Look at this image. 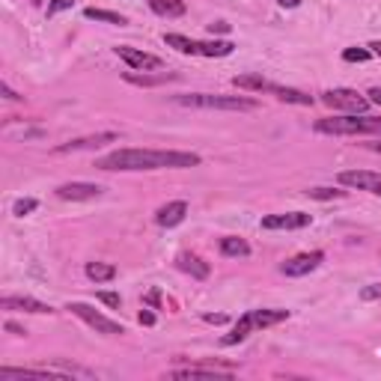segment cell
Returning a JSON list of instances; mask_svg holds the SVG:
<instances>
[{
  "label": "cell",
  "instance_id": "cell-1",
  "mask_svg": "<svg viewBox=\"0 0 381 381\" xmlns=\"http://www.w3.org/2000/svg\"><path fill=\"white\" fill-rule=\"evenodd\" d=\"M197 152H179V149H117L95 161L98 170L108 173H137V170H188L200 167Z\"/></svg>",
  "mask_w": 381,
  "mask_h": 381
},
{
  "label": "cell",
  "instance_id": "cell-2",
  "mask_svg": "<svg viewBox=\"0 0 381 381\" xmlns=\"http://www.w3.org/2000/svg\"><path fill=\"white\" fill-rule=\"evenodd\" d=\"M289 319V310H274V307H259V310H247L239 316V322L233 325V330H229L226 337H221V345H239L244 343L251 334H256V330L262 328H274L280 322H286Z\"/></svg>",
  "mask_w": 381,
  "mask_h": 381
},
{
  "label": "cell",
  "instance_id": "cell-3",
  "mask_svg": "<svg viewBox=\"0 0 381 381\" xmlns=\"http://www.w3.org/2000/svg\"><path fill=\"white\" fill-rule=\"evenodd\" d=\"M313 128L319 135H330V137H370V135H381V120L367 117V113H345V117L316 120Z\"/></svg>",
  "mask_w": 381,
  "mask_h": 381
},
{
  "label": "cell",
  "instance_id": "cell-4",
  "mask_svg": "<svg viewBox=\"0 0 381 381\" xmlns=\"http://www.w3.org/2000/svg\"><path fill=\"white\" fill-rule=\"evenodd\" d=\"M182 108H197V110H256L259 102L251 95H214V93H185L173 98Z\"/></svg>",
  "mask_w": 381,
  "mask_h": 381
},
{
  "label": "cell",
  "instance_id": "cell-5",
  "mask_svg": "<svg viewBox=\"0 0 381 381\" xmlns=\"http://www.w3.org/2000/svg\"><path fill=\"white\" fill-rule=\"evenodd\" d=\"M66 310H69L72 316H78L80 322H87V325L95 330V334H108V337H120V334H125V328H122L120 322L108 319L105 313H98L95 307H90V304H84V301H72Z\"/></svg>",
  "mask_w": 381,
  "mask_h": 381
},
{
  "label": "cell",
  "instance_id": "cell-6",
  "mask_svg": "<svg viewBox=\"0 0 381 381\" xmlns=\"http://www.w3.org/2000/svg\"><path fill=\"white\" fill-rule=\"evenodd\" d=\"M322 105L334 108V110H345V113H367V108L372 105L367 95L349 90V87H340V90H328L322 93Z\"/></svg>",
  "mask_w": 381,
  "mask_h": 381
},
{
  "label": "cell",
  "instance_id": "cell-7",
  "mask_svg": "<svg viewBox=\"0 0 381 381\" xmlns=\"http://www.w3.org/2000/svg\"><path fill=\"white\" fill-rule=\"evenodd\" d=\"M337 179H340V185H345V188L367 191L372 197H381V173H372V170H343Z\"/></svg>",
  "mask_w": 381,
  "mask_h": 381
},
{
  "label": "cell",
  "instance_id": "cell-8",
  "mask_svg": "<svg viewBox=\"0 0 381 381\" xmlns=\"http://www.w3.org/2000/svg\"><path fill=\"white\" fill-rule=\"evenodd\" d=\"M117 54H120V60L128 63V69H135V72H158V69H164V60L161 57L146 54V51H140V48L120 45Z\"/></svg>",
  "mask_w": 381,
  "mask_h": 381
},
{
  "label": "cell",
  "instance_id": "cell-9",
  "mask_svg": "<svg viewBox=\"0 0 381 381\" xmlns=\"http://www.w3.org/2000/svg\"><path fill=\"white\" fill-rule=\"evenodd\" d=\"M322 262H325V254L322 251H310V254H298V256L286 259L283 265H280V271H283L286 277H304L310 271H316Z\"/></svg>",
  "mask_w": 381,
  "mask_h": 381
},
{
  "label": "cell",
  "instance_id": "cell-10",
  "mask_svg": "<svg viewBox=\"0 0 381 381\" xmlns=\"http://www.w3.org/2000/svg\"><path fill=\"white\" fill-rule=\"evenodd\" d=\"M170 378H209V381H218V378H233V370H218V363H188V367H179L170 372Z\"/></svg>",
  "mask_w": 381,
  "mask_h": 381
},
{
  "label": "cell",
  "instance_id": "cell-11",
  "mask_svg": "<svg viewBox=\"0 0 381 381\" xmlns=\"http://www.w3.org/2000/svg\"><path fill=\"white\" fill-rule=\"evenodd\" d=\"M60 200L69 203H84V200H98L102 197V185H93V182H66V185L57 188Z\"/></svg>",
  "mask_w": 381,
  "mask_h": 381
},
{
  "label": "cell",
  "instance_id": "cell-12",
  "mask_svg": "<svg viewBox=\"0 0 381 381\" xmlns=\"http://www.w3.org/2000/svg\"><path fill=\"white\" fill-rule=\"evenodd\" d=\"M4 310H19V313H36V316H45V313H54L51 304L39 301V298H30V295H4L0 301Z\"/></svg>",
  "mask_w": 381,
  "mask_h": 381
},
{
  "label": "cell",
  "instance_id": "cell-13",
  "mask_svg": "<svg viewBox=\"0 0 381 381\" xmlns=\"http://www.w3.org/2000/svg\"><path fill=\"white\" fill-rule=\"evenodd\" d=\"M310 214L307 212H286V214H268V218H262V229H304L310 226Z\"/></svg>",
  "mask_w": 381,
  "mask_h": 381
},
{
  "label": "cell",
  "instance_id": "cell-14",
  "mask_svg": "<svg viewBox=\"0 0 381 381\" xmlns=\"http://www.w3.org/2000/svg\"><path fill=\"white\" fill-rule=\"evenodd\" d=\"M120 135H113V131H102V135H90V137H78V140H69V143H60L54 152L57 155H66V152H84V149H98L105 143H113Z\"/></svg>",
  "mask_w": 381,
  "mask_h": 381
},
{
  "label": "cell",
  "instance_id": "cell-15",
  "mask_svg": "<svg viewBox=\"0 0 381 381\" xmlns=\"http://www.w3.org/2000/svg\"><path fill=\"white\" fill-rule=\"evenodd\" d=\"M185 214H188V203L185 200H173V203L161 206L155 212V224L164 226V229H170V226H179L182 221H185Z\"/></svg>",
  "mask_w": 381,
  "mask_h": 381
},
{
  "label": "cell",
  "instance_id": "cell-16",
  "mask_svg": "<svg viewBox=\"0 0 381 381\" xmlns=\"http://www.w3.org/2000/svg\"><path fill=\"white\" fill-rule=\"evenodd\" d=\"M176 262H179V268L185 271V274H191L194 280H206L209 271H212V268H209V262H203L197 254H179Z\"/></svg>",
  "mask_w": 381,
  "mask_h": 381
},
{
  "label": "cell",
  "instance_id": "cell-17",
  "mask_svg": "<svg viewBox=\"0 0 381 381\" xmlns=\"http://www.w3.org/2000/svg\"><path fill=\"white\" fill-rule=\"evenodd\" d=\"M128 84H135V87H161V84H170V80H176L179 75L176 72H161V75H137V72H125L122 75Z\"/></svg>",
  "mask_w": 381,
  "mask_h": 381
},
{
  "label": "cell",
  "instance_id": "cell-18",
  "mask_svg": "<svg viewBox=\"0 0 381 381\" xmlns=\"http://www.w3.org/2000/svg\"><path fill=\"white\" fill-rule=\"evenodd\" d=\"M0 378L9 381V378H36V381H51V378H69L66 372H51V370H12L4 367L0 370Z\"/></svg>",
  "mask_w": 381,
  "mask_h": 381
},
{
  "label": "cell",
  "instance_id": "cell-19",
  "mask_svg": "<svg viewBox=\"0 0 381 381\" xmlns=\"http://www.w3.org/2000/svg\"><path fill=\"white\" fill-rule=\"evenodd\" d=\"M164 45H167V48H176L179 54L200 57V42H197V39H188V36H182V33H164Z\"/></svg>",
  "mask_w": 381,
  "mask_h": 381
},
{
  "label": "cell",
  "instance_id": "cell-20",
  "mask_svg": "<svg viewBox=\"0 0 381 381\" xmlns=\"http://www.w3.org/2000/svg\"><path fill=\"white\" fill-rule=\"evenodd\" d=\"M233 87L236 90H247V93H268L271 90V80L262 78V75L247 72V75H236L233 78Z\"/></svg>",
  "mask_w": 381,
  "mask_h": 381
},
{
  "label": "cell",
  "instance_id": "cell-21",
  "mask_svg": "<svg viewBox=\"0 0 381 381\" xmlns=\"http://www.w3.org/2000/svg\"><path fill=\"white\" fill-rule=\"evenodd\" d=\"M268 93L277 95L280 102H289V105H301V108H310L313 105V95L301 93V90H292V87H280V84H274V80H271V90Z\"/></svg>",
  "mask_w": 381,
  "mask_h": 381
},
{
  "label": "cell",
  "instance_id": "cell-22",
  "mask_svg": "<svg viewBox=\"0 0 381 381\" xmlns=\"http://www.w3.org/2000/svg\"><path fill=\"white\" fill-rule=\"evenodd\" d=\"M149 9L164 19H182L185 15V0H149Z\"/></svg>",
  "mask_w": 381,
  "mask_h": 381
},
{
  "label": "cell",
  "instance_id": "cell-23",
  "mask_svg": "<svg viewBox=\"0 0 381 381\" xmlns=\"http://www.w3.org/2000/svg\"><path fill=\"white\" fill-rule=\"evenodd\" d=\"M87 277L93 280V283H108V280L117 277V265L110 262H87Z\"/></svg>",
  "mask_w": 381,
  "mask_h": 381
},
{
  "label": "cell",
  "instance_id": "cell-24",
  "mask_svg": "<svg viewBox=\"0 0 381 381\" xmlns=\"http://www.w3.org/2000/svg\"><path fill=\"white\" fill-rule=\"evenodd\" d=\"M84 19H90V21H102V24H117V27H125V24H128L125 15L110 12V9H95V6H87V9H84Z\"/></svg>",
  "mask_w": 381,
  "mask_h": 381
},
{
  "label": "cell",
  "instance_id": "cell-25",
  "mask_svg": "<svg viewBox=\"0 0 381 381\" xmlns=\"http://www.w3.org/2000/svg\"><path fill=\"white\" fill-rule=\"evenodd\" d=\"M221 254L224 256H251V244H247L244 239H239V236H226V239H221Z\"/></svg>",
  "mask_w": 381,
  "mask_h": 381
},
{
  "label": "cell",
  "instance_id": "cell-26",
  "mask_svg": "<svg viewBox=\"0 0 381 381\" xmlns=\"http://www.w3.org/2000/svg\"><path fill=\"white\" fill-rule=\"evenodd\" d=\"M39 209V200H33V197H21V200L12 203V214L15 218H27V214H33Z\"/></svg>",
  "mask_w": 381,
  "mask_h": 381
},
{
  "label": "cell",
  "instance_id": "cell-27",
  "mask_svg": "<svg viewBox=\"0 0 381 381\" xmlns=\"http://www.w3.org/2000/svg\"><path fill=\"white\" fill-rule=\"evenodd\" d=\"M304 194L310 200H340V197H345V191H340V188H310Z\"/></svg>",
  "mask_w": 381,
  "mask_h": 381
},
{
  "label": "cell",
  "instance_id": "cell-28",
  "mask_svg": "<svg viewBox=\"0 0 381 381\" xmlns=\"http://www.w3.org/2000/svg\"><path fill=\"white\" fill-rule=\"evenodd\" d=\"M370 57H372L370 48H345V51H343V60L345 63H367Z\"/></svg>",
  "mask_w": 381,
  "mask_h": 381
},
{
  "label": "cell",
  "instance_id": "cell-29",
  "mask_svg": "<svg viewBox=\"0 0 381 381\" xmlns=\"http://www.w3.org/2000/svg\"><path fill=\"white\" fill-rule=\"evenodd\" d=\"M72 6H75V0H48V19H54L57 12H66Z\"/></svg>",
  "mask_w": 381,
  "mask_h": 381
},
{
  "label": "cell",
  "instance_id": "cell-30",
  "mask_svg": "<svg viewBox=\"0 0 381 381\" xmlns=\"http://www.w3.org/2000/svg\"><path fill=\"white\" fill-rule=\"evenodd\" d=\"M95 298H98V301H102L105 307H113V310H120V304H122V298H120L117 292H98Z\"/></svg>",
  "mask_w": 381,
  "mask_h": 381
},
{
  "label": "cell",
  "instance_id": "cell-31",
  "mask_svg": "<svg viewBox=\"0 0 381 381\" xmlns=\"http://www.w3.org/2000/svg\"><path fill=\"white\" fill-rule=\"evenodd\" d=\"M381 298V283H370L360 289V301H378Z\"/></svg>",
  "mask_w": 381,
  "mask_h": 381
},
{
  "label": "cell",
  "instance_id": "cell-32",
  "mask_svg": "<svg viewBox=\"0 0 381 381\" xmlns=\"http://www.w3.org/2000/svg\"><path fill=\"white\" fill-rule=\"evenodd\" d=\"M203 319H206L209 325H226V322H229V319L224 316V313H206V316H203Z\"/></svg>",
  "mask_w": 381,
  "mask_h": 381
},
{
  "label": "cell",
  "instance_id": "cell-33",
  "mask_svg": "<svg viewBox=\"0 0 381 381\" xmlns=\"http://www.w3.org/2000/svg\"><path fill=\"white\" fill-rule=\"evenodd\" d=\"M0 93H4V98H6V102H19V98H21V95L15 93L9 84H0Z\"/></svg>",
  "mask_w": 381,
  "mask_h": 381
},
{
  "label": "cell",
  "instance_id": "cell-34",
  "mask_svg": "<svg viewBox=\"0 0 381 381\" xmlns=\"http://www.w3.org/2000/svg\"><path fill=\"white\" fill-rule=\"evenodd\" d=\"M137 322H140V325H146V328H152V325H155V313H149V310H140Z\"/></svg>",
  "mask_w": 381,
  "mask_h": 381
},
{
  "label": "cell",
  "instance_id": "cell-35",
  "mask_svg": "<svg viewBox=\"0 0 381 381\" xmlns=\"http://www.w3.org/2000/svg\"><path fill=\"white\" fill-rule=\"evenodd\" d=\"M4 328H6V330H9V334H15V337H24V334H27V330H24V328H21V325H15V322H6V325H4Z\"/></svg>",
  "mask_w": 381,
  "mask_h": 381
},
{
  "label": "cell",
  "instance_id": "cell-36",
  "mask_svg": "<svg viewBox=\"0 0 381 381\" xmlns=\"http://www.w3.org/2000/svg\"><path fill=\"white\" fill-rule=\"evenodd\" d=\"M209 33H229V24L226 21H214V24H209Z\"/></svg>",
  "mask_w": 381,
  "mask_h": 381
},
{
  "label": "cell",
  "instance_id": "cell-37",
  "mask_svg": "<svg viewBox=\"0 0 381 381\" xmlns=\"http://www.w3.org/2000/svg\"><path fill=\"white\" fill-rule=\"evenodd\" d=\"M367 98H370L372 105H378V108H381V87H372V90L367 93Z\"/></svg>",
  "mask_w": 381,
  "mask_h": 381
},
{
  "label": "cell",
  "instance_id": "cell-38",
  "mask_svg": "<svg viewBox=\"0 0 381 381\" xmlns=\"http://www.w3.org/2000/svg\"><path fill=\"white\" fill-rule=\"evenodd\" d=\"M146 301H149V304H152V307H158V304H161V292H158V289H152V292H149V295H146Z\"/></svg>",
  "mask_w": 381,
  "mask_h": 381
},
{
  "label": "cell",
  "instance_id": "cell-39",
  "mask_svg": "<svg viewBox=\"0 0 381 381\" xmlns=\"http://www.w3.org/2000/svg\"><path fill=\"white\" fill-rule=\"evenodd\" d=\"M277 4H280V6H286V9H298V6L304 4V0H277Z\"/></svg>",
  "mask_w": 381,
  "mask_h": 381
},
{
  "label": "cell",
  "instance_id": "cell-40",
  "mask_svg": "<svg viewBox=\"0 0 381 381\" xmlns=\"http://www.w3.org/2000/svg\"><path fill=\"white\" fill-rule=\"evenodd\" d=\"M370 51H372L375 57H381V39H375V42H370Z\"/></svg>",
  "mask_w": 381,
  "mask_h": 381
},
{
  "label": "cell",
  "instance_id": "cell-41",
  "mask_svg": "<svg viewBox=\"0 0 381 381\" xmlns=\"http://www.w3.org/2000/svg\"><path fill=\"white\" fill-rule=\"evenodd\" d=\"M370 149H372V152H381V140L378 143H370Z\"/></svg>",
  "mask_w": 381,
  "mask_h": 381
},
{
  "label": "cell",
  "instance_id": "cell-42",
  "mask_svg": "<svg viewBox=\"0 0 381 381\" xmlns=\"http://www.w3.org/2000/svg\"><path fill=\"white\" fill-rule=\"evenodd\" d=\"M36 4H42V0H36Z\"/></svg>",
  "mask_w": 381,
  "mask_h": 381
}]
</instances>
